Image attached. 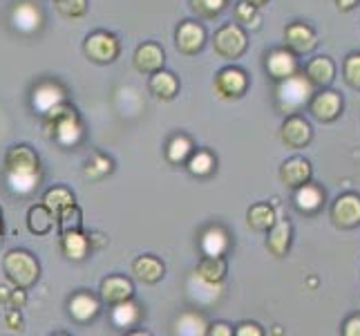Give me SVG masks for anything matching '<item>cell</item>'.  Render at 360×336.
Here are the masks:
<instances>
[{
	"instance_id": "cell-1",
	"label": "cell",
	"mask_w": 360,
	"mask_h": 336,
	"mask_svg": "<svg viewBox=\"0 0 360 336\" xmlns=\"http://www.w3.org/2000/svg\"><path fill=\"white\" fill-rule=\"evenodd\" d=\"M5 173L16 191H20V184H25V193H27L39 182L41 159L27 144H16L5 153Z\"/></svg>"
},
{
	"instance_id": "cell-2",
	"label": "cell",
	"mask_w": 360,
	"mask_h": 336,
	"mask_svg": "<svg viewBox=\"0 0 360 336\" xmlns=\"http://www.w3.org/2000/svg\"><path fill=\"white\" fill-rule=\"evenodd\" d=\"M3 271L5 278L20 290L34 287L41 278V265L34 258V254L25 251V249H11L3 258Z\"/></svg>"
},
{
	"instance_id": "cell-3",
	"label": "cell",
	"mask_w": 360,
	"mask_h": 336,
	"mask_svg": "<svg viewBox=\"0 0 360 336\" xmlns=\"http://www.w3.org/2000/svg\"><path fill=\"white\" fill-rule=\"evenodd\" d=\"M43 128L49 139H56L60 144H70L72 135H81V119L79 112L70 104H54L45 110Z\"/></svg>"
},
{
	"instance_id": "cell-4",
	"label": "cell",
	"mask_w": 360,
	"mask_h": 336,
	"mask_svg": "<svg viewBox=\"0 0 360 336\" xmlns=\"http://www.w3.org/2000/svg\"><path fill=\"white\" fill-rule=\"evenodd\" d=\"M314 97V83L309 81L304 74H291V77L282 79L278 85V106L282 112H297L309 99Z\"/></svg>"
},
{
	"instance_id": "cell-5",
	"label": "cell",
	"mask_w": 360,
	"mask_h": 336,
	"mask_svg": "<svg viewBox=\"0 0 360 336\" xmlns=\"http://www.w3.org/2000/svg\"><path fill=\"white\" fill-rule=\"evenodd\" d=\"M83 52L88 56L92 63L96 66H110L115 63L121 54V43L112 32L105 30H96L92 34L85 36L83 43Z\"/></svg>"
},
{
	"instance_id": "cell-6",
	"label": "cell",
	"mask_w": 360,
	"mask_h": 336,
	"mask_svg": "<svg viewBox=\"0 0 360 336\" xmlns=\"http://www.w3.org/2000/svg\"><path fill=\"white\" fill-rule=\"evenodd\" d=\"M248 47V36L238 23H226L213 36V49L221 58H240Z\"/></svg>"
},
{
	"instance_id": "cell-7",
	"label": "cell",
	"mask_w": 360,
	"mask_h": 336,
	"mask_svg": "<svg viewBox=\"0 0 360 336\" xmlns=\"http://www.w3.org/2000/svg\"><path fill=\"white\" fill-rule=\"evenodd\" d=\"M213 90L219 99H240L248 90V74L238 66H226L215 74Z\"/></svg>"
},
{
	"instance_id": "cell-8",
	"label": "cell",
	"mask_w": 360,
	"mask_h": 336,
	"mask_svg": "<svg viewBox=\"0 0 360 336\" xmlns=\"http://www.w3.org/2000/svg\"><path fill=\"white\" fill-rule=\"evenodd\" d=\"M175 45L184 56L200 54L206 45V30L197 20H184L175 32Z\"/></svg>"
},
{
	"instance_id": "cell-9",
	"label": "cell",
	"mask_w": 360,
	"mask_h": 336,
	"mask_svg": "<svg viewBox=\"0 0 360 336\" xmlns=\"http://www.w3.org/2000/svg\"><path fill=\"white\" fill-rule=\"evenodd\" d=\"M98 298L105 305H119L126 303L130 298H134V285L128 276H121V273H112V276H105L98 285Z\"/></svg>"
},
{
	"instance_id": "cell-10",
	"label": "cell",
	"mask_w": 360,
	"mask_h": 336,
	"mask_svg": "<svg viewBox=\"0 0 360 336\" xmlns=\"http://www.w3.org/2000/svg\"><path fill=\"white\" fill-rule=\"evenodd\" d=\"M331 220L340 229H354L360 224V195L345 193L331 206Z\"/></svg>"
},
{
	"instance_id": "cell-11",
	"label": "cell",
	"mask_w": 360,
	"mask_h": 336,
	"mask_svg": "<svg viewBox=\"0 0 360 336\" xmlns=\"http://www.w3.org/2000/svg\"><path fill=\"white\" fill-rule=\"evenodd\" d=\"M164 63H166V52L159 43L148 41V43H141L134 49L132 66L139 74H148V77H150L153 72L164 68Z\"/></svg>"
},
{
	"instance_id": "cell-12",
	"label": "cell",
	"mask_w": 360,
	"mask_h": 336,
	"mask_svg": "<svg viewBox=\"0 0 360 336\" xmlns=\"http://www.w3.org/2000/svg\"><path fill=\"white\" fill-rule=\"evenodd\" d=\"M311 126H309V121L300 115H289L284 119L282 128H280V139L284 142V146L293 148H304L309 142H311Z\"/></svg>"
},
{
	"instance_id": "cell-13",
	"label": "cell",
	"mask_w": 360,
	"mask_h": 336,
	"mask_svg": "<svg viewBox=\"0 0 360 336\" xmlns=\"http://www.w3.org/2000/svg\"><path fill=\"white\" fill-rule=\"evenodd\" d=\"M340 110H342V99L333 90H325V92L309 99V112H311L318 121L329 123L333 119H338Z\"/></svg>"
},
{
	"instance_id": "cell-14",
	"label": "cell",
	"mask_w": 360,
	"mask_h": 336,
	"mask_svg": "<svg viewBox=\"0 0 360 336\" xmlns=\"http://www.w3.org/2000/svg\"><path fill=\"white\" fill-rule=\"evenodd\" d=\"M98 309H101V298H96L90 292H77L72 294L70 303H68V312L77 323H90L98 316Z\"/></svg>"
},
{
	"instance_id": "cell-15",
	"label": "cell",
	"mask_w": 360,
	"mask_h": 336,
	"mask_svg": "<svg viewBox=\"0 0 360 336\" xmlns=\"http://www.w3.org/2000/svg\"><path fill=\"white\" fill-rule=\"evenodd\" d=\"M284 43H287V49H291L293 54H307L316 47L318 39L316 32L304 23H291L284 30Z\"/></svg>"
},
{
	"instance_id": "cell-16",
	"label": "cell",
	"mask_w": 360,
	"mask_h": 336,
	"mask_svg": "<svg viewBox=\"0 0 360 336\" xmlns=\"http://www.w3.org/2000/svg\"><path fill=\"white\" fill-rule=\"evenodd\" d=\"M266 72L276 81H282L297 72V61L295 54L287 47H276L266 54Z\"/></svg>"
},
{
	"instance_id": "cell-17",
	"label": "cell",
	"mask_w": 360,
	"mask_h": 336,
	"mask_svg": "<svg viewBox=\"0 0 360 336\" xmlns=\"http://www.w3.org/2000/svg\"><path fill=\"white\" fill-rule=\"evenodd\" d=\"M293 191H295L293 204L300 213H307V216L318 213V211L322 209V204H325V191H322L318 184H311V180L302 186H297V189H293Z\"/></svg>"
},
{
	"instance_id": "cell-18",
	"label": "cell",
	"mask_w": 360,
	"mask_h": 336,
	"mask_svg": "<svg viewBox=\"0 0 360 336\" xmlns=\"http://www.w3.org/2000/svg\"><path fill=\"white\" fill-rule=\"evenodd\" d=\"M132 273H134L136 280H141L146 285H157V282L164 280V276H166V265L161 263L157 256L146 254V256L134 258Z\"/></svg>"
},
{
	"instance_id": "cell-19",
	"label": "cell",
	"mask_w": 360,
	"mask_h": 336,
	"mask_svg": "<svg viewBox=\"0 0 360 336\" xmlns=\"http://www.w3.org/2000/svg\"><path fill=\"white\" fill-rule=\"evenodd\" d=\"M90 238L83 233V229H70L60 233V251L68 260H74V263H81L85 260L90 251Z\"/></svg>"
},
{
	"instance_id": "cell-20",
	"label": "cell",
	"mask_w": 360,
	"mask_h": 336,
	"mask_svg": "<svg viewBox=\"0 0 360 336\" xmlns=\"http://www.w3.org/2000/svg\"><path fill=\"white\" fill-rule=\"evenodd\" d=\"M280 180L289 189H297V186L307 184L311 180V164L304 157H291L280 166Z\"/></svg>"
},
{
	"instance_id": "cell-21",
	"label": "cell",
	"mask_w": 360,
	"mask_h": 336,
	"mask_svg": "<svg viewBox=\"0 0 360 336\" xmlns=\"http://www.w3.org/2000/svg\"><path fill=\"white\" fill-rule=\"evenodd\" d=\"M291 238H293V227L289 220H276L273 227L269 229V238H266V249L276 256L282 258L287 256L291 249Z\"/></svg>"
},
{
	"instance_id": "cell-22",
	"label": "cell",
	"mask_w": 360,
	"mask_h": 336,
	"mask_svg": "<svg viewBox=\"0 0 360 336\" xmlns=\"http://www.w3.org/2000/svg\"><path fill=\"white\" fill-rule=\"evenodd\" d=\"M148 90H150L157 99H161V101H172L179 92V79L172 72L161 68L150 74V79H148Z\"/></svg>"
},
{
	"instance_id": "cell-23",
	"label": "cell",
	"mask_w": 360,
	"mask_h": 336,
	"mask_svg": "<svg viewBox=\"0 0 360 336\" xmlns=\"http://www.w3.org/2000/svg\"><path fill=\"white\" fill-rule=\"evenodd\" d=\"M197 278L206 285H219L229 273V263L224 256H204L195 269Z\"/></svg>"
},
{
	"instance_id": "cell-24",
	"label": "cell",
	"mask_w": 360,
	"mask_h": 336,
	"mask_svg": "<svg viewBox=\"0 0 360 336\" xmlns=\"http://www.w3.org/2000/svg\"><path fill=\"white\" fill-rule=\"evenodd\" d=\"M304 77L311 81L318 88H327L336 79V66L329 56H316L307 63Z\"/></svg>"
},
{
	"instance_id": "cell-25",
	"label": "cell",
	"mask_w": 360,
	"mask_h": 336,
	"mask_svg": "<svg viewBox=\"0 0 360 336\" xmlns=\"http://www.w3.org/2000/svg\"><path fill=\"white\" fill-rule=\"evenodd\" d=\"M54 224H56V216L43 202L30 206V211H27V229H30V233L47 235L49 231L54 229Z\"/></svg>"
},
{
	"instance_id": "cell-26",
	"label": "cell",
	"mask_w": 360,
	"mask_h": 336,
	"mask_svg": "<svg viewBox=\"0 0 360 336\" xmlns=\"http://www.w3.org/2000/svg\"><path fill=\"white\" fill-rule=\"evenodd\" d=\"M186 168H188V173L195 178H208L215 173L217 159L213 153L206 151V148H197V151H193L191 157L186 159Z\"/></svg>"
},
{
	"instance_id": "cell-27",
	"label": "cell",
	"mask_w": 360,
	"mask_h": 336,
	"mask_svg": "<svg viewBox=\"0 0 360 336\" xmlns=\"http://www.w3.org/2000/svg\"><path fill=\"white\" fill-rule=\"evenodd\" d=\"M193 151H195V144L188 135H184V132L172 135L166 144V159H168V164L179 166V164H186V159L191 157Z\"/></svg>"
},
{
	"instance_id": "cell-28",
	"label": "cell",
	"mask_w": 360,
	"mask_h": 336,
	"mask_svg": "<svg viewBox=\"0 0 360 336\" xmlns=\"http://www.w3.org/2000/svg\"><path fill=\"white\" fill-rule=\"evenodd\" d=\"M276 220V209L266 202H257L246 211V222L253 231H269Z\"/></svg>"
},
{
	"instance_id": "cell-29",
	"label": "cell",
	"mask_w": 360,
	"mask_h": 336,
	"mask_svg": "<svg viewBox=\"0 0 360 336\" xmlns=\"http://www.w3.org/2000/svg\"><path fill=\"white\" fill-rule=\"evenodd\" d=\"M235 20H238L240 27L244 30H259V25H262V16H259V11L255 5H251L248 0H240L238 5H235Z\"/></svg>"
},
{
	"instance_id": "cell-30",
	"label": "cell",
	"mask_w": 360,
	"mask_h": 336,
	"mask_svg": "<svg viewBox=\"0 0 360 336\" xmlns=\"http://www.w3.org/2000/svg\"><path fill=\"white\" fill-rule=\"evenodd\" d=\"M56 224H58V231H70V229H83V211L81 206L74 202L63 206L56 213Z\"/></svg>"
},
{
	"instance_id": "cell-31",
	"label": "cell",
	"mask_w": 360,
	"mask_h": 336,
	"mask_svg": "<svg viewBox=\"0 0 360 336\" xmlns=\"http://www.w3.org/2000/svg\"><path fill=\"white\" fill-rule=\"evenodd\" d=\"M41 202L56 216L63 206L74 204V195H72L70 189H65V186H54V189H47V191H45V195H43V200H41Z\"/></svg>"
},
{
	"instance_id": "cell-32",
	"label": "cell",
	"mask_w": 360,
	"mask_h": 336,
	"mask_svg": "<svg viewBox=\"0 0 360 336\" xmlns=\"http://www.w3.org/2000/svg\"><path fill=\"white\" fill-rule=\"evenodd\" d=\"M141 316V307L132 303V298L126 303H119L115 305V312H112V321L117 328H130L132 323H136Z\"/></svg>"
},
{
	"instance_id": "cell-33",
	"label": "cell",
	"mask_w": 360,
	"mask_h": 336,
	"mask_svg": "<svg viewBox=\"0 0 360 336\" xmlns=\"http://www.w3.org/2000/svg\"><path fill=\"white\" fill-rule=\"evenodd\" d=\"M112 159L101 155V153H94L90 159H88V164H85V178H90V180H103L105 175H110L112 173Z\"/></svg>"
},
{
	"instance_id": "cell-34",
	"label": "cell",
	"mask_w": 360,
	"mask_h": 336,
	"mask_svg": "<svg viewBox=\"0 0 360 336\" xmlns=\"http://www.w3.org/2000/svg\"><path fill=\"white\" fill-rule=\"evenodd\" d=\"M202 247H204V254L206 256H224L226 247H229V235L221 231V229H210L204 235Z\"/></svg>"
},
{
	"instance_id": "cell-35",
	"label": "cell",
	"mask_w": 360,
	"mask_h": 336,
	"mask_svg": "<svg viewBox=\"0 0 360 336\" xmlns=\"http://www.w3.org/2000/svg\"><path fill=\"white\" fill-rule=\"evenodd\" d=\"M88 5H90V0H54V7L58 14L72 20L83 18L88 14Z\"/></svg>"
},
{
	"instance_id": "cell-36",
	"label": "cell",
	"mask_w": 360,
	"mask_h": 336,
	"mask_svg": "<svg viewBox=\"0 0 360 336\" xmlns=\"http://www.w3.org/2000/svg\"><path fill=\"white\" fill-rule=\"evenodd\" d=\"M229 0H191V9L202 18H215L226 9Z\"/></svg>"
},
{
	"instance_id": "cell-37",
	"label": "cell",
	"mask_w": 360,
	"mask_h": 336,
	"mask_svg": "<svg viewBox=\"0 0 360 336\" xmlns=\"http://www.w3.org/2000/svg\"><path fill=\"white\" fill-rule=\"evenodd\" d=\"M206 330H208V323L195 312L184 314L177 321V332L179 334H206Z\"/></svg>"
},
{
	"instance_id": "cell-38",
	"label": "cell",
	"mask_w": 360,
	"mask_h": 336,
	"mask_svg": "<svg viewBox=\"0 0 360 336\" xmlns=\"http://www.w3.org/2000/svg\"><path fill=\"white\" fill-rule=\"evenodd\" d=\"M342 74H345V81L349 83L354 90H360V52H354L345 58Z\"/></svg>"
},
{
	"instance_id": "cell-39",
	"label": "cell",
	"mask_w": 360,
	"mask_h": 336,
	"mask_svg": "<svg viewBox=\"0 0 360 336\" xmlns=\"http://www.w3.org/2000/svg\"><path fill=\"white\" fill-rule=\"evenodd\" d=\"M5 325L11 330V332H20L22 330V316H20V309H14L9 307L5 312Z\"/></svg>"
},
{
	"instance_id": "cell-40",
	"label": "cell",
	"mask_w": 360,
	"mask_h": 336,
	"mask_svg": "<svg viewBox=\"0 0 360 336\" xmlns=\"http://www.w3.org/2000/svg\"><path fill=\"white\" fill-rule=\"evenodd\" d=\"M25 303H27V290L14 287V292H9V296H7V307L22 309Z\"/></svg>"
},
{
	"instance_id": "cell-41",
	"label": "cell",
	"mask_w": 360,
	"mask_h": 336,
	"mask_svg": "<svg viewBox=\"0 0 360 336\" xmlns=\"http://www.w3.org/2000/svg\"><path fill=\"white\" fill-rule=\"evenodd\" d=\"M233 334H238V336H262L264 330L259 328L257 323H248V321H244V323H240V325L233 330Z\"/></svg>"
},
{
	"instance_id": "cell-42",
	"label": "cell",
	"mask_w": 360,
	"mask_h": 336,
	"mask_svg": "<svg viewBox=\"0 0 360 336\" xmlns=\"http://www.w3.org/2000/svg\"><path fill=\"white\" fill-rule=\"evenodd\" d=\"M342 334L345 336H360V314H354V316H349L345 321Z\"/></svg>"
},
{
	"instance_id": "cell-43",
	"label": "cell",
	"mask_w": 360,
	"mask_h": 336,
	"mask_svg": "<svg viewBox=\"0 0 360 336\" xmlns=\"http://www.w3.org/2000/svg\"><path fill=\"white\" fill-rule=\"evenodd\" d=\"M206 334H210V336H233V328L224 321H217V323H213V325H208Z\"/></svg>"
},
{
	"instance_id": "cell-44",
	"label": "cell",
	"mask_w": 360,
	"mask_h": 336,
	"mask_svg": "<svg viewBox=\"0 0 360 336\" xmlns=\"http://www.w3.org/2000/svg\"><path fill=\"white\" fill-rule=\"evenodd\" d=\"M356 3H358V0H336V7L340 11H352L356 7Z\"/></svg>"
},
{
	"instance_id": "cell-45",
	"label": "cell",
	"mask_w": 360,
	"mask_h": 336,
	"mask_svg": "<svg viewBox=\"0 0 360 336\" xmlns=\"http://www.w3.org/2000/svg\"><path fill=\"white\" fill-rule=\"evenodd\" d=\"M248 3H251V5H255V7L259 9V7H262V5H266L269 0H248Z\"/></svg>"
},
{
	"instance_id": "cell-46",
	"label": "cell",
	"mask_w": 360,
	"mask_h": 336,
	"mask_svg": "<svg viewBox=\"0 0 360 336\" xmlns=\"http://www.w3.org/2000/svg\"><path fill=\"white\" fill-rule=\"evenodd\" d=\"M7 296H9V292H7L5 287H0V301L7 303Z\"/></svg>"
},
{
	"instance_id": "cell-47",
	"label": "cell",
	"mask_w": 360,
	"mask_h": 336,
	"mask_svg": "<svg viewBox=\"0 0 360 336\" xmlns=\"http://www.w3.org/2000/svg\"><path fill=\"white\" fill-rule=\"evenodd\" d=\"M0 235H3V209H0Z\"/></svg>"
}]
</instances>
